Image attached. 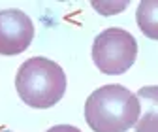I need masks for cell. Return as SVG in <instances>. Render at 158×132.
Segmentation results:
<instances>
[{
	"instance_id": "cell-1",
	"label": "cell",
	"mask_w": 158,
	"mask_h": 132,
	"mask_svg": "<svg viewBox=\"0 0 158 132\" xmlns=\"http://www.w3.org/2000/svg\"><path fill=\"white\" fill-rule=\"evenodd\" d=\"M139 113L137 96L118 83L92 91L85 102V121L94 132H126L135 126Z\"/></svg>"
},
{
	"instance_id": "cell-4",
	"label": "cell",
	"mask_w": 158,
	"mask_h": 132,
	"mask_svg": "<svg viewBox=\"0 0 158 132\" xmlns=\"http://www.w3.org/2000/svg\"><path fill=\"white\" fill-rule=\"evenodd\" d=\"M34 40L32 19L21 10L0 11V55L13 57L28 49Z\"/></svg>"
},
{
	"instance_id": "cell-7",
	"label": "cell",
	"mask_w": 158,
	"mask_h": 132,
	"mask_svg": "<svg viewBox=\"0 0 158 132\" xmlns=\"http://www.w3.org/2000/svg\"><path fill=\"white\" fill-rule=\"evenodd\" d=\"M47 132H81V130L72 125H56V126H51Z\"/></svg>"
},
{
	"instance_id": "cell-6",
	"label": "cell",
	"mask_w": 158,
	"mask_h": 132,
	"mask_svg": "<svg viewBox=\"0 0 158 132\" xmlns=\"http://www.w3.org/2000/svg\"><path fill=\"white\" fill-rule=\"evenodd\" d=\"M135 21L147 38L158 40V0H141L135 11Z\"/></svg>"
},
{
	"instance_id": "cell-3",
	"label": "cell",
	"mask_w": 158,
	"mask_h": 132,
	"mask_svg": "<svg viewBox=\"0 0 158 132\" xmlns=\"http://www.w3.org/2000/svg\"><path fill=\"white\" fill-rule=\"evenodd\" d=\"M137 57L135 38L124 28H106L94 38L92 61L96 68L107 75H118L132 68Z\"/></svg>"
},
{
	"instance_id": "cell-8",
	"label": "cell",
	"mask_w": 158,
	"mask_h": 132,
	"mask_svg": "<svg viewBox=\"0 0 158 132\" xmlns=\"http://www.w3.org/2000/svg\"><path fill=\"white\" fill-rule=\"evenodd\" d=\"M0 132H11V130H0Z\"/></svg>"
},
{
	"instance_id": "cell-5",
	"label": "cell",
	"mask_w": 158,
	"mask_h": 132,
	"mask_svg": "<svg viewBox=\"0 0 158 132\" xmlns=\"http://www.w3.org/2000/svg\"><path fill=\"white\" fill-rule=\"evenodd\" d=\"M135 96L143 109L135 123V132H158V85L141 87Z\"/></svg>"
},
{
	"instance_id": "cell-2",
	"label": "cell",
	"mask_w": 158,
	"mask_h": 132,
	"mask_svg": "<svg viewBox=\"0 0 158 132\" xmlns=\"http://www.w3.org/2000/svg\"><path fill=\"white\" fill-rule=\"evenodd\" d=\"M17 94L27 106L47 109L58 104L66 92V74L55 61L32 57L25 61L15 75Z\"/></svg>"
}]
</instances>
